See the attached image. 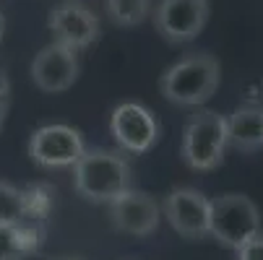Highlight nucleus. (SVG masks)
<instances>
[{
	"label": "nucleus",
	"instance_id": "1",
	"mask_svg": "<svg viewBox=\"0 0 263 260\" xmlns=\"http://www.w3.org/2000/svg\"><path fill=\"white\" fill-rule=\"evenodd\" d=\"M73 188L84 201L112 203L130 190V164L118 151H84V156L73 164Z\"/></svg>",
	"mask_w": 263,
	"mask_h": 260
},
{
	"label": "nucleus",
	"instance_id": "2",
	"mask_svg": "<svg viewBox=\"0 0 263 260\" xmlns=\"http://www.w3.org/2000/svg\"><path fill=\"white\" fill-rule=\"evenodd\" d=\"M219 60L214 55L198 52L170 65L159 81L167 102L180 107H198L209 102L219 86Z\"/></svg>",
	"mask_w": 263,
	"mask_h": 260
},
{
	"label": "nucleus",
	"instance_id": "3",
	"mask_svg": "<svg viewBox=\"0 0 263 260\" xmlns=\"http://www.w3.org/2000/svg\"><path fill=\"white\" fill-rule=\"evenodd\" d=\"M227 146V117L211 109H201L182 130L180 156L193 172H211L221 164Z\"/></svg>",
	"mask_w": 263,
	"mask_h": 260
},
{
	"label": "nucleus",
	"instance_id": "4",
	"mask_svg": "<svg viewBox=\"0 0 263 260\" xmlns=\"http://www.w3.org/2000/svg\"><path fill=\"white\" fill-rule=\"evenodd\" d=\"M211 237L224 247H242L248 239L260 234V213L258 206L242 193H224L211 201L209 218Z\"/></svg>",
	"mask_w": 263,
	"mask_h": 260
},
{
	"label": "nucleus",
	"instance_id": "5",
	"mask_svg": "<svg viewBox=\"0 0 263 260\" xmlns=\"http://www.w3.org/2000/svg\"><path fill=\"white\" fill-rule=\"evenodd\" d=\"M86 151L84 138L70 125H45L36 128L29 141V156L45 169L73 167Z\"/></svg>",
	"mask_w": 263,
	"mask_h": 260
},
{
	"label": "nucleus",
	"instance_id": "6",
	"mask_svg": "<svg viewBox=\"0 0 263 260\" xmlns=\"http://www.w3.org/2000/svg\"><path fill=\"white\" fill-rule=\"evenodd\" d=\"M31 81L45 94L68 91L79 78V52L60 42L45 45L31 60Z\"/></svg>",
	"mask_w": 263,
	"mask_h": 260
},
{
	"label": "nucleus",
	"instance_id": "7",
	"mask_svg": "<svg viewBox=\"0 0 263 260\" xmlns=\"http://www.w3.org/2000/svg\"><path fill=\"white\" fill-rule=\"evenodd\" d=\"M164 218L170 227L182 234L185 239H206L211 237L209 232V218H211V201L193 190V188H177L164 198L162 206Z\"/></svg>",
	"mask_w": 263,
	"mask_h": 260
},
{
	"label": "nucleus",
	"instance_id": "8",
	"mask_svg": "<svg viewBox=\"0 0 263 260\" xmlns=\"http://www.w3.org/2000/svg\"><path fill=\"white\" fill-rule=\"evenodd\" d=\"M109 130L118 146L128 154H146L159 141V123L143 104L125 102L112 109Z\"/></svg>",
	"mask_w": 263,
	"mask_h": 260
},
{
	"label": "nucleus",
	"instance_id": "9",
	"mask_svg": "<svg viewBox=\"0 0 263 260\" xmlns=\"http://www.w3.org/2000/svg\"><path fill=\"white\" fill-rule=\"evenodd\" d=\"M209 21V0H159L154 26L167 42H191Z\"/></svg>",
	"mask_w": 263,
	"mask_h": 260
},
{
	"label": "nucleus",
	"instance_id": "10",
	"mask_svg": "<svg viewBox=\"0 0 263 260\" xmlns=\"http://www.w3.org/2000/svg\"><path fill=\"white\" fill-rule=\"evenodd\" d=\"M109 218L112 227L130 237H148L154 234L162 218L159 203L141 190H125L109 203Z\"/></svg>",
	"mask_w": 263,
	"mask_h": 260
},
{
	"label": "nucleus",
	"instance_id": "11",
	"mask_svg": "<svg viewBox=\"0 0 263 260\" xmlns=\"http://www.w3.org/2000/svg\"><path fill=\"white\" fill-rule=\"evenodd\" d=\"M47 26L55 36V42L70 47V50H84L89 45L97 42L99 36V21L97 16L81 6V3H73V0H68V3H60L58 8H52L50 18H47Z\"/></svg>",
	"mask_w": 263,
	"mask_h": 260
},
{
	"label": "nucleus",
	"instance_id": "12",
	"mask_svg": "<svg viewBox=\"0 0 263 260\" xmlns=\"http://www.w3.org/2000/svg\"><path fill=\"white\" fill-rule=\"evenodd\" d=\"M227 141L237 151H258L263 148V107L248 104L227 117Z\"/></svg>",
	"mask_w": 263,
	"mask_h": 260
},
{
	"label": "nucleus",
	"instance_id": "13",
	"mask_svg": "<svg viewBox=\"0 0 263 260\" xmlns=\"http://www.w3.org/2000/svg\"><path fill=\"white\" fill-rule=\"evenodd\" d=\"M42 232L34 224H21L16 229H0V260H24L36 245Z\"/></svg>",
	"mask_w": 263,
	"mask_h": 260
},
{
	"label": "nucleus",
	"instance_id": "14",
	"mask_svg": "<svg viewBox=\"0 0 263 260\" xmlns=\"http://www.w3.org/2000/svg\"><path fill=\"white\" fill-rule=\"evenodd\" d=\"M29 221L24 190L0 179V229H16Z\"/></svg>",
	"mask_w": 263,
	"mask_h": 260
},
{
	"label": "nucleus",
	"instance_id": "15",
	"mask_svg": "<svg viewBox=\"0 0 263 260\" xmlns=\"http://www.w3.org/2000/svg\"><path fill=\"white\" fill-rule=\"evenodd\" d=\"M109 18L120 26H136L148 16V0H107Z\"/></svg>",
	"mask_w": 263,
	"mask_h": 260
},
{
	"label": "nucleus",
	"instance_id": "16",
	"mask_svg": "<svg viewBox=\"0 0 263 260\" xmlns=\"http://www.w3.org/2000/svg\"><path fill=\"white\" fill-rule=\"evenodd\" d=\"M235 252H237V260H263V237L255 234L253 239H248Z\"/></svg>",
	"mask_w": 263,
	"mask_h": 260
},
{
	"label": "nucleus",
	"instance_id": "17",
	"mask_svg": "<svg viewBox=\"0 0 263 260\" xmlns=\"http://www.w3.org/2000/svg\"><path fill=\"white\" fill-rule=\"evenodd\" d=\"M8 107H11V81L3 70H0V130H3L6 115H8Z\"/></svg>",
	"mask_w": 263,
	"mask_h": 260
},
{
	"label": "nucleus",
	"instance_id": "18",
	"mask_svg": "<svg viewBox=\"0 0 263 260\" xmlns=\"http://www.w3.org/2000/svg\"><path fill=\"white\" fill-rule=\"evenodd\" d=\"M3 31H6V18H3V13H0V42H3Z\"/></svg>",
	"mask_w": 263,
	"mask_h": 260
},
{
	"label": "nucleus",
	"instance_id": "19",
	"mask_svg": "<svg viewBox=\"0 0 263 260\" xmlns=\"http://www.w3.org/2000/svg\"><path fill=\"white\" fill-rule=\"evenodd\" d=\"M60 260H76V257H60Z\"/></svg>",
	"mask_w": 263,
	"mask_h": 260
}]
</instances>
